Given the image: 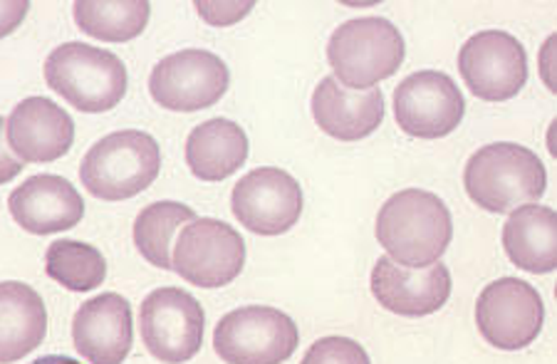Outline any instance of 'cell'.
Here are the masks:
<instances>
[{
    "label": "cell",
    "instance_id": "obj_1",
    "mask_svg": "<svg viewBox=\"0 0 557 364\" xmlns=\"http://www.w3.org/2000/svg\"><path fill=\"white\" fill-rule=\"evenodd\" d=\"M374 234L394 263L429 268L451 246V211L436 193L404 189L380 209Z\"/></svg>",
    "mask_w": 557,
    "mask_h": 364
},
{
    "label": "cell",
    "instance_id": "obj_2",
    "mask_svg": "<svg viewBox=\"0 0 557 364\" xmlns=\"http://www.w3.org/2000/svg\"><path fill=\"white\" fill-rule=\"evenodd\" d=\"M463 186L475 206L491 213H508L541 199L547 174L533 149L513 141H496L469 159Z\"/></svg>",
    "mask_w": 557,
    "mask_h": 364
},
{
    "label": "cell",
    "instance_id": "obj_3",
    "mask_svg": "<svg viewBox=\"0 0 557 364\" xmlns=\"http://www.w3.org/2000/svg\"><path fill=\"white\" fill-rule=\"evenodd\" d=\"M45 83L79 112H110L127 95V67L110 50L65 42L45 60Z\"/></svg>",
    "mask_w": 557,
    "mask_h": 364
},
{
    "label": "cell",
    "instance_id": "obj_4",
    "mask_svg": "<svg viewBox=\"0 0 557 364\" xmlns=\"http://www.w3.org/2000/svg\"><path fill=\"white\" fill-rule=\"evenodd\" d=\"M161 172L157 139L139 129L107 135L89 149L79 166V179L95 199L127 201L149 189Z\"/></svg>",
    "mask_w": 557,
    "mask_h": 364
},
{
    "label": "cell",
    "instance_id": "obj_5",
    "mask_svg": "<svg viewBox=\"0 0 557 364\" xmlns=\"http://www.w3.org/2000/svg\"><path fill=\"white\" fill-rule=\"evenodd\" d=\"M407 48L386 17H357L332 33L327 60L347 90H372L401 67Z\"/></svg>",
    "mask_w": 557,
    "mask_h": 364
},
{
    "label": "cell",
    "instance_id": "obj_6",
    "mask_svg": "<svg viewBox=\"0 0 557 364\" xmlns=\"http://www.w3.org/2000/svg\"><path fill=\"white\" fill-rule=\"evenodd\" d=\"M300 332L293 317L275 307L248 305L223 315L213 348L226 364H283L298 350Z\"/></svg>",
    "mask_w": 557,
    "mask_h": 364
},
{
    "label": "cell",
    "instance_id": "obj_7",
    "mask_svg": "<svg viewBox=\"0 0 557 364\" xmlns=\"http://www.w3.org/2000/svg\"><path fill=\"white\" fill-rule=\"evenodd\" d=\"M174 246L172 271L199 288L228 286L246 265L244 238L219 218H194Z\"/></svg>",
    "mask_w": 557,
    "mask_h": 364
},
{
    "label": "cell",
    "instance_id": "obj_8",
    "mask_svg": "<svg viewBox=\"0 0 557 364\" xmlns=\"http://www.w3.org/2000/svg\"><path fill=\"white\" fill-rule=\"evenodd\" d=\"M206 315L199 300L178 288H159L144 298L139 330L151 357L164 364H184L203 344Z\"/></svg>",
    "mask_w": 557,
    "mask_h": 364
},
{
    "label": "cell",
    "instance_id": "obj_9",
    "mask_svg": "<svg viewBox=\"0 0 557 364\" xmlns=\"http://www.w3.org/2000/svg\"><path fill=\"white\" fill-rule=\"evenodd\" d=\"M226 62L209 50L174 52L149 75L151 100L169 112L209 110L228 90Z\"/></svg>",
    "mask_w": 557,
    "mask_h": 364
},
{
    "label": "cell",
    "instance_id": "obj_10",
    "mask_svg": "<svg viewBox=\"0 0 557 364\" xmlns=\"http://www.w3.org/2000/svg\"><path fill=\"white\" fill-rule=\"evenodd\" d=\"M545 323L541 292L518 278H500L483 288L475 303V325L498 350H523L535 342Z\"/></svg>",
    "mask_w": 557,
    "mask_h": 364
},
{
    "label": "cell",
    "instance_id": "obj_11",
    "mask_svg": "<svg viewBox=\"0 0 557 364\" xmlns=\"http://www.w3.org/2000/svg\"><path fill=\"white\" fill-rule=\"evenodd\" d=\"M458 73L479 100H513L528 83L525 48L510 33H475L458 52Z\"/></svg>",
    "mask_w": 557,
    "mask_h": 364
},
{
    "label": "cell",
    "instance_id": "obj_12",
    "mask_svg": "<svg viewBox=\"0 0 557 364\" xmlns=\"http://www.w3.org/2000/svg\"><path fill=\"white\" fill-rule=\"evenodd\" d=\"M466 114L463 95L456 83L436 70L409 75L394 90V120L417 139H442L456 131Z\"/></svg>",
    "mask_w": 557,
    "mask_h": 364
},
{
    "label": "cell",
    "instance_id": "obj_13",
    "mask_svg": "<svg viewBox=\"0 0 557 364\" xmlns=\"http://www.w3.org/2000/svg\"><path fill=\"white\" fill-rule=\"evenodd\" d=\"M231 206L240 226L258 236H281L302 216V189L283 168H253L233 186Z\"/></svg>",
    "mask_w": 557,
    "mask_h": 364
},
{
    "label": "cell",
    "instance_id": "obj_14",
    "mask_svg": "<svg viewBox=\"0 0 557 364\" xmlns=\"http://www.w3.org/2000/svg\"><path fill=\"white\" fill-rule=\"evenodd\" d=\"M372 296L389 313L424 317L446 305L451 296V273L444 263H434L429 268H404L389 255H382L372 271Z\"/></svg>",
    "mask_w": 557,
    "mask_h": 364
},
{
    "label": "cell",
    "instance_id": "obj_15",
    "mask_svg": "<svg viewBox=\"0 0 557 364\" xmlns=\"http://www.w3.org/2000/svg\"><path fill=\"white\" fill-rule=\"evenodd\" d=\"M11 152L23 164H50L70 152L75 122L48 97H28L5 122Z\"/></svg>",
    "mask_w": 557,
    "mask_h": 364
},
{
    "label": "cell",
    "instance_id": "obj_16",
    "mask_svg": "<svg viewBox=\"0 0 557 364\" xmlns=\"http://www.w3.org/2000/svg\"><path fill=\"white\" fill-rule=\"evenodd\" d=\"M72 340L89 364H122L134 342L129 300L116 292L87 300L72 319Z\"/></svg>",
    "mask_w": 557,
    "mask_h": 364
},
{
    "label": "cell",
    "instance_id": "obj_17",
    "mask_svg": "<svg viewBox=\"0 0 557 364\" xmlns=\"http://www.w3.org/2000/svg\"><path fill=\"white\" fill-rule=\"evenodd\" d=\"M15 224L35 236L75 228L85 216V201L67 179L40 174L23 181L8 199Z\"/></svg>",
    "mask_w": 557,
    "mask_h": 364
},
{
    "label": "cell",
    "instance_id": "obj_18",
    "mask_svg": "<svg viewBox=\"0 0 557 364\" xmlns=\"http://www.w3.org/2000/svg\"><path fill=\"white\" fill-rule=\"evenodd\" d=\"M312 117L325 135L339 141L370 137L384 120V95L372 90H347L335 77H325L312 92Z\"/></svg>",
    "mask_w": 557,
    "mask_h": 364
},
{
    "label": "cell",
    "instance_id": "obj_19",
    "mask_svg": "<svg viewBox=\"0 0 557 364\" xmlns=\"http://www.w3.org/2000/svg\"><path fill=\"white\" fill-rule=\"evenodd\" d=\"M48 335V310L38 290L17 280L0 283V364L28 357Z\"/></svg>",
    "mask_w": 557,
    "mask_h": 364
},
{
    "label": "cell",
    "instance_id": "obj_20",
    "mask_svg": "<svg viewBox=\"0 0 557 364\" xmlns=\"http://www.w3.org/2000/svg\"><path fill=\"white\" fill-rule=\"evenodd\" d=\"M503 248L520 271L545 275L557 268V216L547 206H520L503 226Z\"/></svg>",
    "mask_w": 557,
    "mask_h": 364
},
{
    "label": "cell",
    "instance_id": "obj_21",
    "mask_svg": "<svg viewBox=\"0 0 557 364\" xmlns=\"http://www.w3.org/2000/svg\"><path fill=\"white\" fill-rule=\"evenodd\" d=\"M248 159V137L236 122L215 117L196 127L186 139V164L201 181H223Z\"/></svg>",
    "mask_w": 557,
    "mask_h": 364
},
{
    "label": "cell",
    "instance_id": "obj_22",
    "mask_svg": "<svg viewBox=\"0 0 557 364\" xmlns=\"http://www.w3.org/2000/svg\"><path fill=\"white\" fill-rule=\"evenodd\" d=\"M72 8L79 30L104 42L139 38L151 15L147 0H77Z\"/></svg>",
    "mask_w": 557,
    "mask_h": 364
},
{
    "label": "cell",
    "instance_id": "obj_23",
    "mask_svg": "<svg viewBox=\"0 0 557 364\" xmlns=\"http://www.w3.org/2000/svg\"><path fill=\"white\" fill-rule=\"evenodd\" d=\"M196 218L194 209L176 201H159L144 209L134 221V243L151 265L172 271V241L178 228Z\"/></svg>",
    "mask_w": 557,
    "mask_h": 364
},
{
    "label": "cell",
    "instance_id": "obj_24",
    "mask_svg": "<svg viewBox=\"0 0 557 364\" xmlns=\"http://www.w3.org/2000/svg\"><path fill=\"white\" fill-rule=\"evenodd\" d=\"M45 273L72 292H89L107 278V261L95 246L55 241L45 253Z\"/></svg>",
    "mask_w": 557,
    "mask_h": 364
},
{
    "label": "cell",
    "instance_id": "obj_25",
    "mask_svg": "<svg viewBox=\"0 0 557 364\" xmlns=\"http://www.w3.org/2000/svg\"><path fill=\"white\" fill-rule=\"evenodd\" d=\"M300 364H372L362 344L349 337H322L312 344Z\"/></svg>",
    "mask_w": 557,
    "mask_h": 364
},
{
    "label": "cell",
    "instance_id": "obj_26",
    "mask_svg": "<svg viewBox=\"0 0 557 364\" xmlns=\"http://www.w3.org/2000/svg\"><path fill=\"white\" fill-rule=\"evenodd\" d=\"M196 13H199L206 23L213 25V28H226V25H233L253 11L256 3L253 0H228V3H213V0H196L194 3Z\"/></svg>",
    "mask_w": 557,
    "mask_h": 364
},
{
    "label": "cell",
    "instance_id": "obj_27",
    "mask_svg": "<svg viewBox=\"0 0 557 364\" xmlns=\"http://www.w3.org/2000/svg\"><path fill=\"white\" fill-rule=\"evenodd\" d=\"M28 0H0V38L15 33L28 15Z\"/></svg>",
    "mask_w": 557,
    "mask_h": 364
},
{
    "label": "cell",
    "instance_id": "obj_28",
    "mask_svg": "<svg viewBox=\"0 0 557 364\" xmlns=\"http://www.w3.org/2000/svg\"><path fill=\"white\" fill-rule=\"evenodd\" d=\"M23 162L21 159H17L13 152H11V147L5 145V120L0 117V184H8V181H13L17 174L23 172Z\"/></svg>",
    "mask_w": 557,
    "mask_h": 364
},
{
    "label": "cell",
    "instance_id": "obj_29",
    "mask_svg": "<svg viewBox=\"0 0 557 364\" xmlns=\"http://www.w3.org/2000/svg\"><path fill=\"white\" fill-rule=\"evenodd\" d=\"M30 364H79V362L72 360V357H62V354H45V357L35 360Z\"/></svg>",
    "mask_w": 557,
    "mask_h": 364
}]
</instances>
